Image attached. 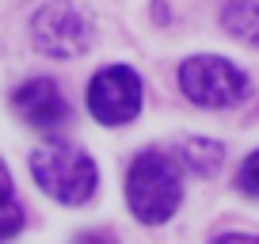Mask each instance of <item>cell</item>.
<instances>
[{"label":"cell","mask_w":259,"mask_h":244,"mask_svg":"<svg viewBox=\"0 0 259 244\" xmlns=\"http://www.w3.org/2000/svg\"><path fill=\"white\" fill-rule=\"evenodd\" d=\"M31 176L54 202L80 206L96 195L99 172L84 149L69 145V141H46L31 153Z\"/></svg>","instance_id":"2"},{"label":"cell","mask_w":259,"mask_h":244,"mask_svg":"<svg viewBox=\"0 0 259 244\" xmlns=\"http://www.w3.org/2000/svg\"><path fill=\"white\" fill-rule=\"evenodd\" d=\"M88 111L103 126H126L141 111V76L130 65H107L88 84Z\"/></svg>","instance_id":"5"},{"label":"cell","mask_w":259,"mask_h":244,"mask_svg":"<svg viewBox=\"0 0 259 244\" xmlns=\"http://www.w3.org/2000/svg\"><path fill=\"white\" fill-rule=\"evenodd\" d=\"M126 202L134 210V218L141 225H164L183 202V183H179V164L171 156L156 153H141L130 164L126 176Z\"/></svg>","instance_id":"1"},{"label":"cell","mask_w":259,"mask_h":244,"mask_svg":"<svg viewBox=\"0 0 259 244\" xmlns=\"http://www.w3.org/2000/svg\"><path fill=\"white\" fill-rule=\"evenodd\" d=\"M221 23H225V31L233 38L259 50V0H225Z\"/></svg>","instance_id":"7"},{"label":"cell","mask_w":259,"mask_h":244,"mask_svg":"<svg viewBox=\"0 0 259 244\" xmlns=\"http://www.w3.org/2000/svg\"><path fill=\"white\" fill-rule=\"evenodd\" d=\"M31 38L46 57H80L92 46V23L73 0H50L31 19Z\"/></svg>","instance_id":"4"},{"label":"cell","mask_w":259,"mask_h":244,"mask_svg":"<svg viewBox=\"0 0 259 244\" xmlns=\"http://www.w3.org/2000/svg\"><path fill=\"white\" fill-rule=\"evenodd\" d=\"M23 221H27V214H23V206L16 202L12 176H8V168H4V160H0V240L16 236L19 229H23Z\"/></svg>","instance_id":"9"},{"label":"cell","mask_w":259,"mask_h":244,"mask_svg":"<svg viewBox=\"0 0 259 244\" xmlns=\"http://www.w3.org/2000/svg\"><path fill=\"white\" fill-rule=\"evenodd\" d=\"M12 111L34 130H54L61 122H69V99L50 76H34L12 92Z\"/></svg>","instance_id":"6"},{"label":"cell","mask_w":259,"mask_h":244,"mask_svg":"<svg viewBox=\"0 0 259 244\" xmlns=\"http://www.w3.org/2000/svg\"><path fill=\"white\" fill-rule=\"evenodd\" d=\"M236 187L244 191V195L259 198V149L248 156V160L240 164V172H236Z\"/></svg>","instance_id":"10"},{"label":"cell","mask_w":259,"mask_h":244,"mask_svg":"<svg viewBox=\"0 0 259 244\" xmlns=\"http://www.w3.org/2000/svg\"><path fill=\"white\" fill-rule=\"evenodd\" d=\"M179 92L191 103L210 107V111H225L248 99V76L218 54H194L179 65Z\"/></svg>","instance_id":"3"},{"label":"cell","mask_w":259,"mask_h":244,"mask_svg":"<svg viewBox=\"0 0 259 244\" xmlns=\"http://www.w3.org/2000/svg\"><path fill=\"white\" fill-rule=\"evenodd\" d=\"M179 156H183V164L194 172V176H210V172L221 168L225 149H221L218 141H206V138H187L183 149H179Z\"/></svg>","instance_id":"8"}]
</instances>
